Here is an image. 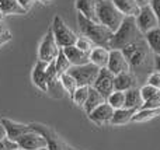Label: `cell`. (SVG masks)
Wrapping results in <instances>:
<instances>
[{"label": "cell", "mask_w": 160, "mask_h": 150, "mask_svg": "<svg viewBox=\"0 0 160 150\" xmlns=\"http://www.w3.org/2000/svg\"><path fill=\"white\" fill-rule=\"evenodd\" d=\"M3 18V13H2V11H0V20H2Z\"/></svg>", "instance_id": "45"}, {"label": "cell", "mask_w": 160, "mask_h": 150, "mask_svg": "<svg viewBox=\"0 0 160 150\" xmlns=\"http://www.w3.org/2000/svg\"><path fill=\"white\" fill-rule=\"evenodd\" d=\"M16 150H27V149H21V148H18V149H16ZM39 150H48V149H39Z\"/></svg>", "instance_id": "44"}, {"label": "cell", "mask_w": 160, "mask_h": 150, "mask_svg": "<svg viewBox=\"0 0 160 150\" xmlns=\"http://www.w3.org/2000/svg\"><path fill=\"white\" fill-rule=\"evenodd\" d=\"M66 55V58L69 59V62L72 63V66H79V65H86L90 62L88 58V52L79 49L76 45H70V46H65L62 48Z\"/></svg>", "instance_id": "15"}, {"label": "cell", "mask_w": 160, "mask_h": 150, "mask_svg": "<svg viewBox=\"0 0 160 150\" xmlns=\"http://www.w3.org/2000/svg\"><path fill=\"white\" fill-rule=\"evenodd\" d=\"M97 18L100 24L115 32L122 24L125 16L115 7L112 0H97Z\"/></svg>", "instance_id": "3"}, {"label": "cell", "mask_w": 160, "mask_h": 150, "mask_svg": "<svg viewBox=\"0 0 160 150\" xmlns=\"http://www.w3.org/2000/svg\"><path fill=\"white\" fill-rule=\"evenodd\" d=\"M70 66H72V63L69 62V59L66 58V55H65L63 49H59V53L58 56L55 58V67H56V72H58V75H63V73H66L68 70L70 69Z\"/></svg>", "instance_id": "27"}, {"label": "cell", "mask_w": 160, "mask_h": 150, "mask_svg": "<svg viewBox=\"0 0 160 150\" xmlns=\"http://www.w3.org/2000/svg\"><path fill=\"white\" fill-rule=\"evenodd\" d=\"M114 77H115V75H112L107 67H101L98 76H97L96 81H94V84H93V87L101 95L108 98L111 93L114 91Z\"/></svg>", "instance_id": "10"}, {"label": "cell", "mask_w": 160, "mask_h": 150, "mask_svg": "<svg viewBox=\"0 0 160 150\" xmlns=\"http://www.w3.org/2000/svg\"><path fill=\"white\" fill-rule=\"evenodd\" d=\"M78 22H79L80 32L84 36L90 38L98 46H104V48L108 46L111 38H112V34H114L110 28H107L105 25L100 24L97 21L87 18L82 13L78 14Z\"/></svg>", "instance_id": "1"}, {"label": "cell", "mask_w": 160, "mask_h": 150, "mask_svg": "<svg viewBox=\"0 0 160 150\" xmlns=\"http://www.w3.org/2000/svg\"><path fill=\"white\" fill-rule=\"evenodd\" d=\"M136 77L131 72H124L115 75L114 77V91H128L136 87Z\"/></svg>", "instance_id": "16"}, {"label": "cell", "mask_w": 160, "mask_h": 150, "mask_svg": "<svg viewBox=\"0 0 160 150\" xmlns=\"http://www.w3.org/2000/svg\"><path fill=\"white\" fill-rule=\"evenodd\" d=\"M34 2H35V0H18V3L25 8V10H30V8L34 6Z\"/></svg>", "instance_id": "37"}, {"label": "cell", "mask_w": 160, "mask_h": 150, "mask_svg": "<svg viewBox=\"0 0 160 150\" xmlns=\"http://www.w3.org/2000/svg\"><path fill=\"white\" fill-rule=\"evenodd\" d=\"M143 98H142L141 90L131 89L128 91H125V107L127 108H132V109H141L143 105Z\"/></svg>", "instance_id": "23"}, {"label": "cell", "mask_w": 160, "mask_h": 150, "mask_svg": "<svg viewBox=\"0 0 160 150\" xmlns=\"http://www.w3.org/2000/svg\"><path fill=\"white\" fill-rule=\"evenodd\" d=\"M112 114H114V108L105 101V103L100 104L97 108H94L93 111L88 114V118H90L93 122L98 123V125H102V123L110 122L111 118H112Z\"/></svg>", "instance_id": "14"}, {"label": "cell", "mask_w": 160, "mask_h": 150, "mask_svg": "<svg viewBox=\"0 0 160 150\" xmlns=\"http://www.w3.org/2000/svg\"><path fill=\"white\" fill-rule=\"evenodd\" d=\"M11 39V34L8 32H4V34H2V35H0V46H2V45H4L6 42H8Z\"/></svg>", "instance_id": "38"}, {"label": "cell", "mask_w": 160, "mask_h": 150, "mask_svg": "<svg viewBox=\"0 0 160 150\" xmlns=\"http://www.w3.org/2000/svg\"><path fill=\"white\" fill-rule=\"evenodd\" d=\"M69 75H72L75 77L76 83L79 86H88L91 87L96 81L97 76L100 73V67L96 66L94 63L88 62L86 65H79V66H70V69L68 70Z\"/></svg>", "instance_id": "4"}, {"label": "cell", "mask_w": 160, "mask_h": 150, "mask_svg": "<svg viewBox=\"0 0 160 150\" xmlns=\"http://www.w3.org/2000/svg\"><path fill=\"white\" fill-rule=\"evenodd\" d=\"M30 126L34 129V131L39 132V133L47 139L48 150H68V146L65 145V142L56 135L55 131H52V129L49 128V126L39 125V123H31Z\"/></svg>", "instance_id": "9"}, {"label": "cell", "mask_w": 160, "mask_h": 150, "mask_svg": "<svg viewBox=\"0 0 160 150\" xmlns=\"http://www.w3.org/2000/svg\"><path fill=\"white\" fill-rule=\"evenodd\" d=\"M4 32H7V30H6V27L2 24V21H0V35H2V34H4Z\"/></svg>", "instance_id": "42"}, {"label": "cell", "mask_w": 160, "mask_h": 150, "mask_svg": "<svg viewBox=\"0 0 160 150\" xmlns=\"http://www.w3.org/2000/svg\"><path fill=\"white\" fill-rule=\"evenodd\" d=\"M149 6H150V7H152L153 13H155V14H156V17H158L159 27H160V0H152Z\"/></svg>", "instance_id": "36"}, {"label": "cell", "mask_w": 160, "mask_h": 150, "mask_svg": "<svg viewBox=\"0 0 160 150\" xmlns=\"http://www.w3.org/2000/svg\"><path fill=\"white\" fill-rule=\"evenodd\" d=\"M148 48L149 46H146L143 42L138 39V41L127 45V46H125L124 49H121V51H122V53L125 55V58L128 59V62H129L131 66L138 67V66H142V65L146 62L148 55H149Z\"/></svg>", "instance_id": "6"}, {"label": "cell", "mask_w": 160, "mask_h": 150, "mask_svg": "<svg viewBox=\"0 0 160 150\" xmlns=\"http://www.w3.org/2000/svg\"><path fill=\"white\" fill-rule=\"evenodd\" d=\"M107 103L112 107L114 109L124 108L125 107V91H112L110 97L107 98Z\"/></svg>", "instance_id": "28"}, {"label": "cell", "mask_w": 160, "mask_h": 150, "mask_svg": "<svg viewBox=\"0 0 160 150\" xmlns=\"http://www.w3.org/2000/svg\"><path fill=\"white\" fill-rule=\"evenodd\" d=\"M107 69L112 75H119L124 72H129L131 65L121 49H110V58H108Z\"/></svg>", "instance_id": "11"}, {"label": "cell", "mask_w": 160, "mask_h": 150, "mask_svg": "<svg viewBox=\"0 0 160 150\" xmlns=\"http://www.w3.org/2000/svg\"><path fill=\"white\" fill-rule=\"evenodd\" d=\"M112 3L125 17H136L141 11V6L136 0H112Z\"/></svg>", "instance_id": "20"}, {"label": "cell", "mask_w": 160, "mask_h": 150, "mask_svg": "<svg viewBox=\"0 0 160 150\" xmlns=\"http://www.w3.org/2000/svg\"><path fill=\"white\" fill-rule=\"evenodd\" d=\"M39 2H41V3H44V4H48V3H49L51 0H39Z\"/></svg>", "instance_id": "43"}, {"label": "cell", "mask_w": 160, "mask_h": 150, "mask_svg": "<svg viewBox=\"0 0 160 150\" xmlns=\"http://www.w3.org/2000/svg\"><path fill=\"white\" fill-rule=\"evenodd\" d=\"M158 93H159V90L156 89V87L150 86V84H146V86H143L141 89V94H142L143 101H148V100H150V98H153Z\"/></svg>", "instance_id": "32"}, {"label": "cell", "mask_w": 160, "mask_h": 150, "mask_svg": "<svg viewBox=\"0 0 160 150\" xmlns=\"http://www.w3.org/2000/svg\"><path fill=\"white\" fill-rule=\"evenodd\" d=\"M18 148H20L18 143L8 139V138H6V139H3L2 142H0V150H16Z\"/></svg>", "instance_id": "34"}, {"label": "cell", "mask_w": 160, "mask_h": 150, "mask_svg": "<svg viewBox=\"0 0 160 150\" xmlns=\"http://www.w3.org/2000/svg\"><path fill=\"white\" fill-rule=\"evenodd\" d=\"M135 20H136V25H138L139 31H141L142 34H146V32H149L150 30H153V28L159 27L158 17L153 13L150 6H143V7H141V11H139V14L135 17Z\"/></svg>", "instance_id": "7"}, {"label": "cell", "mask_w": 160, "mask_h": 150, "mask_svg": "<svg viewBox=\"0 0 160 150\" xmlns=\"http://www.w3.org/2000/svg\"><path fill=\"white\" fill-rule=\"evenodd\" d=\"M0 122L3 123L6 132H7V138L8 139H11V140H14V142H17V140H18L22 135L27 133V132L32 131V128H31L30 125L17 123V122H14V121H11V119H7V118H2Z\"/></svg>", "instance_id": "13"}, {"label": "cell", "mask_w": 160, "mask_h": 150, "mask_svg": "<svg viewBox=\"0 0 160 150\" xmlns=\"http://www.w3.org/2000/svg\"><path fill=\"white\" fill-rule=\"evenodd\" d=\"M59 45L56 44V39L53 36L52 30H49L47 32V35L44 36L41 45H39V59L45 62H51L58 56L59 53Z\"/></svg>", "instance_id": "8"}, {"label": "cell", "mask_w": 160, "mask_h": 150, "mask_svg": "<svg viewBox=\"0 0 160 150\" xmlns=\"http://www.w3.org/2000/svg\"><path fill=\"white\" fill-rule=\"evenodd\" d=\"M52 32L56 39V44L59 45V48L75 45L76 41H78V35L65 24V21L59 16H55V18H53Z\"/></svg>", "instance_id": "5"}, {"label": "cell", "mask_w": 160, "mask_h": 150, "mask_svg": "<svg viewBox=\"0 0 160 150\" xmlns=\"http://www.w3.org/2000/svg\"><path fill=\"white\" fill-rule=\"evenodd\" d=\"M76 8L84 17L98 22V18H97V0H76Z\"/></svg>", "instance_id": "19"}, {"label": "cell", "mask_w": 160, "mask_h": 150, "mask_svg": "<svg viewBox=\"0 0 160 150\" xmlns=\"http://www.w3.org/2000/svg\"><path fill=\"white\" fill-rule=\"evenodd\" d=\"M76 46L79 48V49H82V51H84V52H88L90 53V51L93 49V45H94V42L91 41L90 38H87V36H84V35H82V36H78V41H76Z\"/></svg>", "instance_id": "31"}, {"label": "cell", "mask_w": 160, "mask_h": 150, "mask_svg": "<svg viewBox=\"0 0 160 150\" xmlns=\"http://www.w3.org/2000/svg\"><path fill=\"white\" fill-rule=\"evenodd\" d=\"M142 108H152V109H160V90L159 93L155 95L153 98H150V100L145 101L143 105H142Z\"/></svg>", "instance_id": "33"}, {"label": "cell", "mask_w": 160, "mask_h": 150, "mask_svg": "<svg viewBox=\"0 0 160 150\" xmlns=\"http://www.w3.org/2000/svg\"><path fill=\"white\" fill-rule=\"evenodd\" d=\"M160 109H152V108H141L136 111L132 117V122H146L149 119L159 117Z\"/></svg>", "instance_id": "26"}, {"label": "cell", "mask_w": 160, "mask_h": 150, "mask_svg": "<svg viewBox=\"0 0 160 150\" xmlns=\"http://www.w3.org/2000/svg\"><path fill=\"white\" fill-rule=\"evenodd\" d=\"M105 101H107V98H105L104 95H101L93 86H91L90 90H88V97H87V100H86L83 108H84V111L87 112V114H90L94 108H97L100 104L105 103Z\"/></svg>", "instance_id": "22"}, {"label": "cell", "mask_w": 160, "mask_h": 150, "mask_svg": "<svg viewBox=\"0 0 160 150\" xmlns=\"http://www.w3.org/2000/svg\"><path fill=\"white\" fill-rule=\"evenodd\" d=\"M18 146L21 149H27V150H39V149H48V143L47 139L42 136L39 132L37 131H30L25 135H22L18 140H17Z\"/></svg>", "instance_id": "12"}, {"label": "cell", "mask_w": 160, "mask_h": 150, "mask_svg": "<svg viewBox=\"0 0 160 150\" xmlns=\"http://www.w3.org/2000/svg\"><path fill=\"white\" fill-rule=\"evenodd\" d=\"M88 58H90L91 63H94L96 66H98L100 69H101V67H107L108 58H110V49L97 45V46H94L93 49L90 51Z\"/></svg>", "instance_id": "18"}, {"label": "cell", "mask_w": 160, "mask_h": 150, "mask_svg": "<svg viewBox=\"0 0 160 150\" xmlns=\"http://www.w3.org/2000/svg\"><path fill=\"white\" fill-rule=\"evenodd\" d=\"M135 112H136V109L127 108V107L114 109V114H112V118H111L110 123H112V125H125V123L132 121V117Z\"/></svg>", "instance_id": "21"}, {"label": "cell", "mask_w": 160, "mask_h": 150, "mask_svg": "<svg viewBox=\"0 0 160 150\" xmlns=\"http://www.w3.org/2000/svg\"><path fill=\"white\" fill-rule=\"evenodd\" d=\"M59 79H61V83H62V86H63L65 91H68L70 95H72L73 93H75V90L78 89V83H76L75 77L66 72V73L59 76Z\"/></svg>", "instance_id": "29"}, {"label": "cell", "mask_w": 160, "mask_h": 150, "mask_svg": "<svg viewBox=\"0 0 160 150\" xmlns=\"http://www.w3.org/2000/svg\"><path fill=\"white\" fill-rule=\"evenodd\" d=\"M7 138V132H6L4 126H3V123L0 122V142H2L3 139H6Z\"/></svg>", "instance_id": "39"}, {"label": "cell", "mask_w": 160, "mask_h": 150, "mask_svg": "<svg viewBox=\"0 0 160 150\" xmlns=\"http://www.w3.org/2000/svg\"><path fill=\"white\" fill-rule=\"evenodd\" d=\"M150 2H152V0H136V3H138L141 7H143V6H149Z\"/></svg>", "instance_id": "41"}, {"label": "cell", "mask_w": 160, "mask_h": 150, "mask_svg": "<svg viewBox=\"0 0 160 150\" xmlns=\"http://www.w3.org/2000/svg\"><path fill=\"white\" fill-rule=\"evenodd\" d=\"M145 39H146L149 49L155 55H160V27L153 28L149 32L145 34Z\"/></svg>", "instance_id": "25"}, {"label": "cell", "mask_w": 160, "mask_h": 150, "mask_svg": "<svg viewBox=\"0 0 160 150\" xmlns=\"http://www.w3.org/2000/svg\"><path fill=\"white\" fill-rule=\"evenodd\" d=\"M88 90H90V87L88 86H79L78 89L75 90V93L72 94V100L75 101V104H78V105H84L86 100H87L88 97Z\"/></svg>", "instance_id": "30"}, {"label": "cell", "mask_w": 160, "mask_h": 150, "mask_svg": "<svg viewBox=\"0 0 160 150\" xmlns=\"http://www.w3.org/2000/svg\"><path fill=\"white\" fill-rule=\"evenodd\" d=\"M148 84L156 87L158 90H160V72H155L148 77Z\"/></svg>", "instance_id": "35"}, {"label": "cell", "mask_w": 160, "mask_h": 150, "mask_svg": "<svg viewBox=\"0 0 160 150\" xmlns=\"http://www.w3.org/2000/svg\"><path fill=\"white\" fill-rule=\"evenodd\" d=\"M141 34L142 32L136 25L135 17H125L119 28L112 34V38H111L108 46L110 49H124L127 45L138 41Z\"/></svg>", "instance_id": "2"}, {"label": "cell", "mask_w": 160, "mask_h": 150, "mask_svg": "<svg viewBox=\"0 0 160 150\" xmlns=\"http://www.w3.org/2000/svg\"><path fill=\"white\" fill-rule=\"evenodd\" d=\"M0 11L3 16H13V14H25L27 10L18 3V0H0Z\"/></svg>", "instance_id": "24"}, {"label": "cell", "mask_w": 160, "mask_h": 150, "mask_svg": "<svg viewBox=\"0 0 160 150\" xmlns=\"http://www.w3.org/2000/svg\"><path fill=\"white\" fill-rule=\"evenodd\" d=\"M48 63L49 62H45V60H41L39 59L37 62V65L34 66V70H32V81L39 90L47 93V67H48Z\"/></svg>", "instance_id": "17"}, {"label": "cell", "mask_w": 160, "mask_h": 150, "mask_svg": "<svg viewBox=\"0 0 160 150\" xmlns=\"http://www.w3.org/2000/svg\"><path fill=\"white\" fill-rule=\"evenodd\" d=\"M155 69L160 72V55H156L155 56Z\"/></svg>", "instance_id": "40"}]
</instances>
